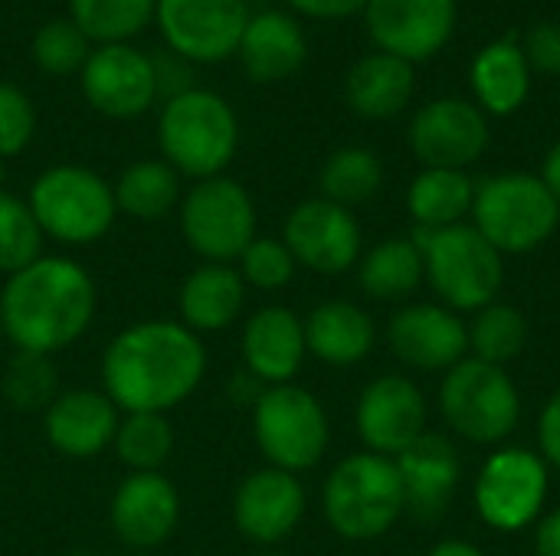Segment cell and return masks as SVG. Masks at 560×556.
<instances>
[{
    "label": "cell",
    "instance_id": "7",
    "mask_svg": "<svg viewBox=\"0 0 560 556\" xmlns=\"http://www.w3.org/2000/svg\"><path fill=\"white\" fill-rule=\"evenodd\" d=\"M30 210L43 236L62 246H92L115 226V190L89 167L56 164L30 187Z\"/></svg>",
    "mask_w": 560,
    "mask_h": 556
},
{
    "label": "cell",
    "instance_id": "12",
    "mask_svg": "<svg viewBox=\"0 0 560 556\" xmlns=\"http://www.w3.org/2000/svg\"><path fill=\"white\" fill-rule=\"evenodd\" d=\"M85 102L105 118H138L144 115L158 92V62L135 49L131 43L95 46L79 72Z\"/></svg>",
    "mask_w": 560,
    "mask_h": 556
},
{
    "label": "cell",
    "instance_id": "30",
    "mask_svg": "<svg viewBox=\"0 0 560 556\" xmlns=\"http://www.w3.org/2000/svg\"><path fill=\"white\" fill-rule=\"evenodd\" d=\"M112 190L118 213L131 220H161L180 203V174L167 161H135Z\"/></svg>",
    "mask_w": 560,
    "mask_h": 556
},
{
    "label": "cell",
    "instance_id": "42",
    "mask_svg": "<svg viewBox=\"0 0 560 556\" xmlns=\"http://www.w3.org/2000/svg\"><path fill=\"white\" fill-rule=\"evenodd\" d=\"M538 446L541 459L560 472V390L545 403L541 419H538Z\"/></svg>",
    "mask_w": 560,
    "mask_h": 556
},
{
    "label": "cell",
    "instance_id": "6",
    "mask_svg": "<svg viewBox=\"0 0 560 556\" xmlns=\"http://www.w3.org/2000/svg\"><path fill=\"white\" fill-rule=\"evenodd\" d=\"M472 226L502 252L522 256L545 246L560 226V203L535 174H495L476 184Z\"/></svg>",
    "mask_w": 560,
    "mask_h": 556
},
{
    "label": "cell",
    "instance_id": "37",
    "mask_svg": "<svg viewBox=\"0 0 560 556\" xmlns=\"http://www.w3.org/2000/svg\"><path fill=\"white\" fill-rule=\"evenodd\" d=\"M3 397L10 400V406L26 410V413H43L56 397V367L49 364L46 354H30V351H16L7 364L3 374Z\"/></svg>",
    "mask_w": 560,
    "mask_h": 556
},
{
    "label": "cell",
    "instance_id": "47",
    "mask_svg": "<svg viewBox=\"0 0 560 556\" xmlns=\"http://www.w3.org/2000/svg\"><path fill=\"white\" fill-rule=\"evenodd\" d=\"M3 177H7V170H3V161H0V190H3Z\"/></svg>",
    "mask_w": 560,
    "mask_h": 556
},
{
    "label": "cell",
    "instance_id": "22",
    "mask_svg": "<svg viewBox=\"0 0 560 556\" xmlns=\"http://www.w3.org/2000/svg\"><path fill=\"white\" fill-rule=\"evenodd\" d=\"M305 354L302 318L285 305H266L243 324V370L266 387L292 383Z\"/></svg>",
    "mask_w": 560,
    "mask_h": 556
},
{
    "label": "cell",
    "instance_id": "3",
    "mask_svg": "<svg viewBox=\"0 0 560 556\" xmlns=\"http://www.w3.org/2000/svg\"><path fill=\"white\" fill-rule=\"evenodd\" d=\"M158 141L164 161L194 180L220 177L240 147V121L230 102L210 88H180L161 108Z\"/></svg>",
    "mask_w": 560,
    "mask_h": 556
},
{
    "label": "cell",
    "instance_id": "20",
    "mask_svg": "<svg viewBox=\"0 0 560 556\" xmlns=\"http://www.w3.org/2000/svg\"><path fill=\"white\" fill-rule=\"evenodd\" d=\"M390 351L417 370H453L466 360L469 328L446 305H407L387 324Z\"/></svg>",
    "mask_w": 560,
    "mask_h": 556
},
{
    "label": "cell",
    "instance_id": "46",
    "mask_svg": "<svg viewBox=\"0 0 560 556\" xmlns=\"http://www.w3.org/2000/svg\"><path fill=\"white\" fill-rule=\"evenodd\" d=\"M427 556H486L476 544H469V541H443V544H436L433 551Z\"/></svg>",
    "mask_w": 560,
    "mask_h": 556
},
{
    "label": "cell",
    "instance_id": "38",
    "mask_svg": "<svg viewBox=\"0 0 560 556\" xmlns=\"http://www.w3.org/2000/svg\"><path fill=\"white\" fill-rule=\"evenodd\" d=\"M89 52H92L89 36L69 16L46 20L36 29V36H33V59H36V66L46 75H72V72H82Z\"/></svg>",
    "mask_w": 560,
    "mask_h": 556
},
{
    "label": "cell",
    "instance_id": "34",
    "mask_svg": "<svg viewBox=\"0 0 560 556\" xmlns=\"http://www.w3.org/2000/svg\"><path fill=\"white\" fill-rule=\"evenodd\" d=\"M112 449L128 472H161L174 452V429L161 413H121Z\"/></svg>",
    "mask_w": 560,
    "mask_h": 556
},
{
    "label": "cell",
    "instance_id": "33",
    "mask_svg": "<svg viewBox=\"0 0 560 556\" xmlns=\"http://www.w3.org/2000/svg\"><path fill=\"white\" fill-rule=\"evenodd\" d=\"M381 184H384V167H381L377 154L368 147L335 151L318 174L322 197L345 206V210L368 203L381 190Z\"/></svg>",
    "mask_w": 560,
    "mask_h": 556
},
{
    "label": "cell",
    "instance_id": "35",
    "mask_svg": "<svg viewBox=\"0 0 560 556\" xmlns=\"http://www.w3.org/2000/svg\"><path fill=\"white\" fill-rule=\"evenodd\" d=\"M525 344H528V324L518 308L489 305L476 311V321L469 328V351L476 360L505 367L525 351Z\"/></svg>",
    "mask_w": 560,
    "mask_h": 556
},
{
    "label": "cell",
    "instance_id": "40",
    "mask_svg": "<svg viewBox=\"0 0 560 556\" xmlns=\"http://www.w3.org/2000/svg\"><path fill=\"white\" fill-rule=\"evenodd\" d=\"M33 128L36 111L30 95L13 82H0V161L16 157L33 141Z\"/></svg>",
    "mask_w": 560,
    "mask_h": 556
},
{
    "label": "cell",
    "instance_id": "11",
    "mask_svg": "<svg viewBox=\"0 0 560 556\" xmlns=\"http://www.w3.org/2000/svg\"><path fill=\"white\" fill-rule=\"evenodd\" d=\"M548 488H551L548 462L532 449L512 446L486 459L472 488V501L489 528L502 534H515L538 521Z\"/></svg>",
    "mask_w": 560,
    "mask_h": 556
},
{
    "label": "cell",
    "instance_id": "36",
    "mask_svg": "<svg viewBox=\"0 0 560 556\" xmlns=\"http://www.w3.org/2000/svg\"><path fill=\"white\" fill-rule=\"evenodd\" d=\"M43 229L26 200L0 190V272L13 275L43 256Z\"/></svg>",
    "mask_w": 560,
    "mask_h": 556
},
{
    "label": "cell",
    "instance_id": "39",
    "mask_svg": "<svg viewBox=\"0 0 560 556\" xmlns=\"http://www.w3.org/2000/svg\"><path fill=\"white\" fill-rule=\"evenodd\" d=\"M236 262H240L243 282L259 288V292L285 288L295 279V269H299L289 246L282 239H272V236H256Z\"/></svg>",
    "mask_w": 560,
    "mask_h": 556
},
{
    "label": "cell",
    "instance_id": "4",
    "mask_svg": "<svg viewBox=\"0 0 560 556\" xmlns=\"http://www.w3.org/2000/svg\"><path fill=\"white\" fill-rule=\"evenodd\" d=\"M328 528L345 541H377L407 511L397 462L374 452L341 459L322 492Z\"/></svg>",
    "mask_w": 560,
    "mask_h": 556
},
{
    "label": "cell",
    "instance_id": "2",
    "mask_svg": "<svg viewBox=\"0 0 560 556\" xmlns=\"http://www.w3.org/2000/svg\"><path fill=\"white\" fill-rule=\"evenodd\" d=\"M98 292L92 275L69 256H39L7 275L0 288L3 334L16 351L59 354L95 321Z\"/></svg>",
    "mask_w": 560,
    "mask_h": 556
},
{
    "label": "cell",
    "instance_id": "24",
    "mask_svg": "<svg viewBox=\"0 0 560 556\" xmlns=\"http://www.w3.org/2000/svg\"><path fill=\"white\" fill-rule=\"evenodd\" d=\"M236 52H240L249 79L279 82V79H289L302 69L308 46H305L302 26L289 13L266 10V13H249Z\"/></svg>",
    "mask_w": 560,
    "mask_h": 556
},
{
    "label": "cell",
    "instance_id": "21",
    "mask_svg": "<svg viewBox=\"0 0 560 556\" xmlns=\"http://www.w3.org/2000/svg\"><path fill=\"white\" fill-rule=\"evenodd\" d=\"M121 410L105 390H66L43 410V436L66 459H95L115 442Z\"/></svg>",
    "mask_w": 560,
    "mask_h": 556
},
{
    "label": "cell",
    "instance_id": "25",
    "mask_svg": "<svg viewBox=\"0 0 560 556\" xmlns=\"http://www.w3.org/2000/svg\"><path fill=\"white\" fill-rule=\"evenodd\" d=\"M243 301H246V282H243L240 269L207 262V265L194 269L177 292L180 324L190 328L194 334L226 331L240 318Z\"/></svg>",
    "mask_w": 560,
    "mask_h": 556
},
{
    "label": "cell",
    "instance_id": "43",
    "mask_svg": "<svg viewBox=\"0 0 560 556\" xmlns=\"http://www.w3.org/2000/svg\"><path fill=\"white\" fill-rule=\"evenodd\" d=\"M285 3L315 20H345V16H354L358 10H364L368 0H285Z\"/></svg>",
    "mask_w": 560,
    "mask_h": 556
},
{
    "label": "cell",
    "instance_id": "17",
    "mask_svg": "<svg viewBox=\"0 0 560 556\" xmlns=\"http://www.w3.org/2000/svg\"><path fill=\"white\" fill-rule=\"evenodd\" d=\"M354 423L368 452L397 459L427 433V400L413 380L387 374L364 387Z\"/></svg>",
    "mask_w": 560,
    "mask_h": 556
},
{
    "label": "cell",
    "instance_id": "29",
    "mask_svg": "<svg viewBox=\"0 0 560 556\" xmlns=\"http://www.w3.org/2000/svg\"><path fill=\"white\" fill-rule=\"evenodd\" d=\"M472 200H476V184L466 170L423 167L407 190V210L413 223L423 229L459 226L472 213Z\"/></svg>",
    "mask_w": 560,
    "mask_h": 556
},
{
    "label": "cell",
    "instance_id": "45",
    "mask_svg": "<svg viewBox=\"0 0 560 556\" xmlns=\"http://www.w3.org/2000/svg\"><path fill=\"white\" fill-rule=\"evenodd\" d=\"M541 180H545V187L555 193V200L560 203V141L548 151V157H545V167H541Z\"/></svg>",
    "mask_w": 560,
    "mask_h": 556
},
{
    "label": "cell",
    "instance_id": "23",
    "mask_svg": "<svg viewBox=\"0 0 560 556\" xmlns=\"http://www.w3.org/2000/svg\"><path fill=\"white\" fill-rule=\"evenodd\" d=\"M394 462L404 482L407 508L420 518H440L463 478V459L456 446L440 433H423Z\"/></svg>",
    "mask_w": 560,
    "mask_h": 556
},
{
    "label": "cell",
    "instance_id": "48",
    "mask_svg": "<svg viewBox=\"0 0 560 556\" xmlns=\"http://www.w3.org/2000/svg\"><path fill=\"white\" fill-rule=\"evenodd\" d=\"M259 556H285V554H259Z\"/></svg>",
    "mask_w": 560,
    "mask_h": 556
},
{
    "label": "cell",
    "instance_id": "26",
    "mask_svg": "<svg viewBox=\"0 0 560 556\" xmlns=\"http://www.w3.org/2000/svg\"><path fill=\"white\" fill-rule=\"evenodd\" d=\"M413 85H417L413 66L407 59L377 49L351 66L345 79V98L361 118L387 121L410 105Z\"/></svg>",
    "mask_w": 560,
    "mask_h": 556
},
{
    "label": "cell",
    "instance_id": "10",
    "mask_svg": "<svg viewBox=\"0 0 560 556\" xmlns=\"http://www.w3.org/2000/svg\"><path fill=\"white\" fill-rule=\"evenodd\" d=\"M180 233L203 262L233 265L256 239V203L223 174L197 180L180 200Z\"/></svg>",
    "mask_w": 560,
    "mask_h": 556
},
{
    "label": "cell",
    "instance_id": "28",
    "mask_svg": "<svg viewBox=\"0 0 560 556\" xmlns=\"http://www.w3.org/2000/svg\"><path fill=\"white\" fill-rule=\"evenodd\" d=\"M472 95L486 115H515L532 92V66L515 36H499L472 59Z\"/></svg>",
    "mask_w": 560,
    "mask_h": 556
},
{
    "label": "cell",
    "instance_id": "1",
    "mask_svg": "<svg viewBox=\"0 0 560 556\" xmlns=\"http://www.w3.org/2000/svg\"><path fill=\"white\" fill-rule=\"evenodd\" d=\"M207 374V347L180 321H138L112 338L102 390L121 413H161L190 400Z\"/></svg>",
    "mask_w": 560,
    "mask_h": 556
},
{
    "label": "cell",
    "instance_id": "5",
    "mask_svg": "<svg viewBox=\"0 0 560 556\" xmlns=\"http://www.w3.org/2000/svg\"><path fill=\"white\" fill-rule=\"evenodd\" d=\"M410 242L423 252V272L446 308L482 311L495 305L505 282L502 252L476 226L423 229L413 226Z\"/></svg>",
    "mask_w": 560,
    "mask_h": 556
},
{
    "label": "cell",
    "instance_id": "27",
    "mask_svg": "<svg viewBox=\"0 0 560 556\" xmlns=\"http://www.w3.org/2000/svg\"><path fill=\"white\" fill-rule=\"evenodd\" d=\"M302 328H305L308 354H315L322 364L331 367L361 364L377 341L371 315L354 301H322L318 308L308 311Z\"/></svg>",
    "mask_w": 560,
    "mask_h": 556
},
{
    "label": "cell",
    "instance_id": "31",
    "mask_svg": "<svg viewBox=\"0 0 560 556\" xmlns=\"http://www.w3.org/2000/svg\"><path fill=\"white\" fill-rule=\"evenodd\" d=\"M361 288L377 301H400L427 279L423 252L410 239H387L358 262Z\"/></svg>",
    "mask_w": 560,
    "mask_h": 556
},
{
    "label": "cell",
    "instance_id": "19",
    "mask_svg": "<svg viewBox=\"0 0 560 556\" xmlns=\"http://www.w3.org/2000/svg\"><path fill=\"white\" fill-rule=\"evenodd\" d=\"M112 528L131 551L161 547L180 521V495L161 472H128L112 495Z\"/></svg>",
    "mask_w": 560,
    "mask_h": 556
},
{
    "label": "cell",
    "instance_id": "16",
    "mask_svg": "<svg viewBox=\"0 0 560 556\" xmlns=\"http://www.w3.org/2000/svg\"><path fill=\"white\" fill-rule=\"evenodd\" d=\"M486 111L466 98H436L410 121V147L423 167L466 170L489 147Z\"/></svg>",
    "mask_w": 560,
    "mask_h": 556
},
{
    "label": "cell",
    "instance_id": "14",
    "mask_svg": "<svg viewBox=\"0 0 560 556\" xmlns=\"http://www.w3.org/2000/svg\"><path fill=\"white\" fill-rule=\"evenodd\" d=\"M361 13L374 46L410 66L433 59L456 29V0H368Z\"/></svg>",
    "mask_w": 560,
    "mask_h": 556
},
{
    "label": "cell",
    "instance_id": "15",
    "mask_svg": "<svg viewBox=\"0 0 560 556\" xmlns=\"http://www.w3.org/2000/svg\"><path fill=\"white\" fill-rule=\"evenodd\" d=\"M282 242L299 265L318 275H341L361 262V226L354 213L325 197L305 200L289 213Z\"/></svg>",
    "mask_w": 560,
    "mask_h": 556
},
{
    "label": "cell",
    "instance_id": "13",
    "mask_svg": "<svg viewBox=\"0 0 560 556\" xmlns=\"http://www.w3.org/2000/svg\"><path fill=\"white\" fill-rule=\"evenodd\" d=\"M164 43L190 62H220L240 49L249 10L246 0H158Z\"/></svg>",
    "mask_w": 560,
    "mask_h": 556
},
{
    "label": "cell",
    "instance_id": "8",
    "mask_svg": "<svg viewBox=\"0 0 560 556\" xmlns=\"http://www.w3.org/2000/svg\"><path fill=\"white\" fill-rule=\"evenodd\" d=\"M440 410L453 433L476 446L509 439L522 419V397L505 367L466 357L446 370L440 387Z\"/></svg>",
    "mask_w": 560,
    "mask_h": 556
},
{
    "label": "cell",
    "instance_id": "9",
    "mask_svg": "<svg viewBox=\"0 0 560 556\" xmlns=\"http://www.w3.org/2000/svg\"><path fill=\"white\" fill-rule=\"evenodd\" d=\"M253 439L272 469L308 472L325 459L331 439L328 413L305 387H266L253 406Z\"/></svg>",
    "mask_w": 560,
    "mask_h": 556
},
{
    "label": "cell",
    "instance_id": "49",
    "mask_svg": "<svg viewBox=\"0 0 560 556\" xmlns=\"http://www.w3.org/2000/svg\"><path fill=\"white\" fill-rule=\"evenodd\" d=\"M0 331H3V318H0Z\"/></svg>",
    "mask_w": 560,
    "mask_h": 556
},
{
    "label": "cell",
    "instance_id": "32",
    "mask_svg": "<svg viewBox=\"0 0 560 556\" xmlns=\"http://www.w3.org/2000/svg\"><path fill=\"white\" fill-rule=\"evenodd\" d=\"M69 20L89 36V43H128L151 20L158 0H66Z\"/></svg>",
    "mask_w": 560,
    "mask_h": 556
},
{
    "label": "cell",
    "instance_id": "41",
    "mask_svg": "<svg viewBox=\"0 0 560 556\" xmlns=\"http://www.w3.org/2000/svg\"><path fill=\"white\" fill-rule=\"evenodd\" d=\"M522 52L532 66V72L560 75V23H538L525 33Z\"/></svg>",
    "mask_w": 560,
    "mask_h": 556
},
{
    "label": "cell",
    "instance_id": "44",
    "mask_svg": "<svg viewBox=\"0 0 560 556\" xmlns=\"http://www.w3.org/2000/svg\"><path fill=\"white\" fill-rule=\"evenodd\" d=\"M535 554L538 556H560V508L551 511L548 518L538 521L535 534Z\"/></svg>",
    "mask_w": 560,
    "mask_h": 556
},
{
    "label": "cell",
    "instance_id": "18",
    "mask_svg": "<svg viewBox=\"0 0 560 556\" xmlns=\"http://www.w3.org/2000/svg\"><path fill=\"white\" fill-rule=\"evenodd\" d=\"M305 518V488L299 475L282 469H259L246 475L233 495V521L253 544L272 547L295 534Z\"/></svg>",
    "mask_w": 560,
    "mask_h": 556
}]
</instances>
